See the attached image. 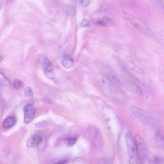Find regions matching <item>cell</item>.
<instances>
[{"label": "cell", "mask_w": 164, "mask_h": 164, "mask_svg": "<svg viewBox=\"0 0 164 164\" xmlns=\"http://www.w3.org/2000/svg\"><path fill=\"white\" fill-rule=\"evenodd\" d=\"M66 12L69 16H74L76 13L75 7L71 5H67L66 7Z\"/></svg>", "instance_id": "17"}, {"label": "cell", "mask_w": 164, "mask_h": 164, "mask_svg": "<svg viewBox=\"0 0 164 164\" xmlns=\"http://www.w3.org/2000/svg\"><path fill=\"white\" fill-rule=\"evenodd\" d=\"M136 149L138 157L142 163H152L154 155L147 148L142 138L139 136L136 138Z\"/></svg>", "instance_id": "2"}, {"label": "cell", "mask_w": 164, "mask_h": 164, "mask_svg": "<svg viewBox=\"0 0 164 164\" xmlns=\"http://www.w3.org/2000/svg\"><path fill=\"white\" fill-rule=\"evenodd\" d=\"M79 2L81 6L84 8L88 6L90 3L89 0H79Z\"/></svg>", "instance_id": "22"}, {"label": "cell", "mask_w": 164, "mask_h": 164, "mask_svg": "<svg viewBox=\"0 0 164 164\" xmlns=\"http://www.w3.org/2000/svg\"><path fill=\"white\" fill-rule=\"evenodd\" d=\"M77 137H70L65 140V143L67 146L71 147L74 146L77 140Z\"/></svg>", "instance_id": "15"}, {"label": "cell", "mask_w": 164, "mask_h": 164, "mask_svg": "<svg viewBox=\"0 0 164 164\" xmlns=\"http://www.w3.org/2000/svg\"><path fill=\"white\" fill-rule=\"evenodd\" d=\"M106 76L107 79L115 86L120 88H123L124 86V83L116 75L112 73H108Z\"/></svg>", "instance_id": "9"}, {"label": "cell", "mask_w": 164, "mask_h": 164, "mask_svg": "<svg viewBox=\"0 0 164 164\" xmlns=\"http://www.w3.org/2000/svg\"><path fill=\"white\" fill-rule=\"evenodd\" d=\"M97 23L106 27H114L115 25V22L112 20L107 16H104L97 22Z\"/></svg>", "instance_id": "11"}, {"label": "cell", "mask_w": 164, "mask_h": 164, "mask_svg": "<svg viewBox=\"0 0 164 164\" xmlns=\"http://www.w3.org/2000/svg\"><path fill=\"white\" fill-rule=\"evenodd\" d=\"M24 123H30L34 118L35 109L32 104H27L24 108Z\"/></svg>", "instance_id": "7"}, {"label": "cell", "mask_w": 164, "mask_h": 164, "mask_svg": "<svg viewBox=\"0 0 164 164\" xmlns=\"http://www.w3.org/2000/svg\"><path fill=\"white\" fill-rule=\"evenodd\" d=\"M87 134L94 148L101 151L103 148L104 141L99 129L94 126H90L87 129Z\"/></svg>", "instance_id": "3"}, {"label": "cell", "mask_w": 164, "mask_h": 164, "mask_svg": "<svg viewBox=\"0 0 164 164\" xmlns=\"http://www.w3.org/2000/svg\"><path fill=\"white\" fill-rule=\"evenodd\" d=\"M26 144L28 148L37 147L39 151L44 152L46 151L47 148V136L42 131H34L28 138Z\"/></svg>", "instance_id": "1"}, {"label": "cell", "mask_w": 164, "mask_h": 164, "mask_svg": "<svg viewBox=\"0 0 164 164\" xmlns=\"http://www.w3.org/2000/svg\"><path fill=\"white\" fill-rule=\"evenodd\" d=\"M0 83L1 85L4 86H8L10 84V82L8 78L1 72L0 76Z\"/></svg>", "instance_id": "16"}, {"label": "cell", "mask_w": 164, "mask_h": 164, "mask_svg": "<svg viewBox=\"0 0 164 164\" xmlns=\"http://www.w3.org/2000/svg\"><path fill=\"white\" fill-rule=\"evenodd\" d=\"M44 72L45 75L49 79L53 80L55 78V73L53 69L44 70Z\"/></svg>", "instance_id": "19"}, {"label": "cell", "mask_w": 164, "mask_h": 164, "mask_svg": "<svg viewBox=\"0 0 164 164\" xmlns=\"http://www.w3.org/2000/svg\"><path fill=\"white\" fill-rule=\"evenodd\" d=\"M73 62V59L70 56H66L63 58L62 63L65 68H69L72 66Z\"/></svg>", "instance_id": "14"}, {"label": "cell", "mask_w": 164, "mask_h": 164, "mask_svg": "<svg viewBox=\"0 0 164 164\" xmlns=\"http://www.w3.org/2000/svg\"><path fill=\"white\" fill-rule=\"evenodd\" d=\"M130 110L132 114L138 119L144 122H146L148 120L149 114L145 110L134 106H131Z\"/></svg>", "instance_id": "5"}, {"label": "cell", "mask_w": 164, "mask_h": 164, "mask_svg": "<svg viewBox=\"0 0 164 164\" xmlns=\"http://www.w3.org/2000/svg\"><path fill=\"white\" fill-rule=\"evenodd\" d=\"M24 94L26 98H31L33 97V93L30 87H27L24 90Z\"/></svg>", "instance_id": "20"}, {"label": "cell", "mask_w": 164, "mask_h": 164, "mask_svg": "<svg viewBox=\"0 0 164 164\" xmlns=\"http://www.w3.org/2000/svg\"><path fill=\"white\" fill-rule=\"evenodd\" d=\"M13 86L14 88L18 90L20 89L24 86L23 82L19 79H16L13 82Z\"/></svg>", "instance_id": "18"}, {"label": "cell", "mask_w": 164, "mask_h": 164, "mask_svg": "<svg viewBox=\"0 0 164 164\" xmlns=\"http://www.w3.org/2000/svg\"><path fill=\"white\" fill-rule=\"evenodd\" d=\"M38 61L39 63L43 67V69L53 67L52 64L50 62L47 56L44 54H42L39 55Z\"/></svg>", "instance_id": "10"}, {"label": "cell", "mask_w": 164, "mask_h": 164, "mask_svg": "<svg viewBox=\"0 0 164 164\" xmlns=\"http://www.w3.org/2000/svg\"><path fill=\"white\" fill-rule=\"evenodd\" d=\"M68 162V161L67 160H63L61 161H58V162H56L55 163L59 164H66Z\"/></svg>", "instance_id": "23"}, {"label": "cell", "mask_w": 164, "mask_h": 164, "mask_svg": "<svg viewBox=\"0 0 164 164\" xmlns=\"http://www.w3.org/2000/svg\"><path fill=\"white\" fill-rule=\"evenodd\" d=\"M124 86H125L129 92L139 96L143 95V91L140 87L131 82H127L125 85H124Z\"/></svg>", "instance_id": "8"}, {"label": "cell", "mask_w": 164, "mask_h": 164, "mask_svg": "<svg viewBox=\"0 0 164 164\" xmlns=\"http://www.w3.org/2000/svg\"><path fill=\"white\" fill-rule=\"evenodd\" d=\"M90 25V22L88 20L84 19L81 22V26L82 28L88 27Z\"/></svg>", "instance_id": "21"}, {"label": "cell", "mask_w": 164, "mask_h": 164, "mask_svg": "<svg viewBox=\"0 0 164 164\" xmlns=\"http://www.w3.org/2000/svg\"><path fill=\"white\" fill-rule=\"evenodd\" d=\"M154 1H155V0H154Z\"/></svg>", "instance_id": "24"}, {"label": "cell", "mask_w": 164, "mask_h": 164, "mask_svg": "<svg viewBox=\"0 0 164 164\" xmlns=\"http://www.w3.org/2000/svg\"><path fill=\"white\" fill-rule=\"evenodd\" d=\"M16 118L13 116H10L7 118L3 122V126L6 129L12 128L16 123Z\"/></svg>", "instance_id": "12"}, {"label": "cell", "mask_w": 164, "mask_h": 164, "mask_svg": "<svg viewBox=\"0 0 164 164\" xmlns=\"http://www.w3.org/2000/svg\"><path fill=\"white\" fill-rule=\"evenodd\" d=\"M126 139L129 162L131 164L137 163L138 156L135 151L134 138L130 131L127 133Z\"/></svg>", "instance_id": "4"}, {"label": "cell", "mask_w": 164, "mask_h": 164, "mask_svg": "<svg viewBox=\"0 0 164 164\" xmlns=\"http://www.w3.org/2000/svg\"><path fill=\"white\" fill-rule=\"evenodd\" d=\"M124 61L127 67L132 71L140 75H144L146 74L145 70L138 66L130 56H125Z\"/></svg>", "instance_id": "6"}, {"label": "cell", "mask_w": 164, "mask_h": 164, "mask_svg": "<svg viewBox=\"0 0 164 164\" xmlns=\"http://www.w3.org/2000/svg\"><path fill=\"white\" fill-rule=\"evenodd\" d=\"M157 145L160 148L164 149V136L159 133L157 134L154 138Z\"/></svg>", "instance_id": "13"}]
</instances>
